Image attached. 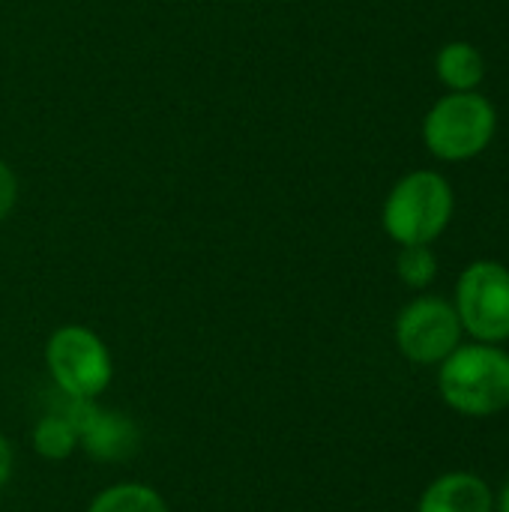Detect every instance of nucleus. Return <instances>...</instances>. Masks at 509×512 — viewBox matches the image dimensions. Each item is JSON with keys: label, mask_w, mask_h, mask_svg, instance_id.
<instances>
[{"label": "nucleus", "mask_w": 509, "mask_h": 512, "mask_svg": "<svg viewBox=\"0 0 509 512\" xmlns=\"http://www.w3.org/2000/svg\"><path fill=\"white\" fill-rule=\"evenodd\" d=\"M33 450L48 459V462H63L69 459L81 444H78V429L66 414H48L33 426Z\"/></svg>", "instance_id": "obj_11"}, {"label": "nucleus", "mask_w": 509, "mask_h": 512, "mask_svg": "<svg viewBox=\"0 0 509 512\" xmlns=\"http://www.w3.org/2000/svg\"><path fill=\"white\" fill-rule=\"evenodd\" d=\"M417 512H495V492L480 474L447 471L426 486Z\"/></svg>", "instance_id": "obj_8"}, {"label": "nucleus", "mask_w": 509, "mask_h": 512, "mask_svg": "<svg viewBox=\"0 0 509 512\" xmlns=\"http://www.w3.org/2000/svg\"><path fill=\"white\" fill-rule=\"evenodd\" d=\"M66 417L78 429V444L96 459H120L135 447V429L126 417L93 408V402H72Z\"/></svg>", "instance_id": "obj_7"}, {"label": "nucleus", "mask_w": 509, "mask_h": 512, "mask_svg": "<svg viewBox=\"0 0 509 512\" xmlns=\"http://www.w3.org/2000/svg\"><path fill=\"white\" fill-rule=\"evenodd\" d=\"M435 69H438V78L450 87V93L477 90V84L486 75L483 54L471 42H447L438 51Z\"/></svg>", "instance_id": "obj_9"}, {"label": "nucleus", "mask_w": 509, "mask_h": 512, "mask_svg": "<svg viewBox=\"0 0 509 512\" xmlns=\"http://www.w3.org/2000/svg\"><path fill=\"white\" fill-rule=\"evenodd\" d=\"M15 201H18V177H15V171L0 159V222L12 213Z\"/></svg>", "instance_id": "obj_13"}, {"label": "nucleus", "mask_w": 509, "mask_h": 512, "mask_svg": "<svg viewBox=\"0 0 509 512\" xmlns=\"http://www.w3.org/2000/svg\"><path fill=\"white\" fill-rule=\"evenodd\" d=\"M45 366L54 387L69 402H96L114 378L108 345L99 333L81 324H66L51 333L45 345Z\"/></svg>", "instance_id": "obj_4"}, {"label": "nucleus", "mask_w": 509, "mask_h": 512, "mask_svg": "<svg viewBox=\"0 0 509 512\" xmlns=\"http://www.w3.org/2000/svg\"><path fill=\"white\" fill-rule=\"evenodd\" d=\"M396 270L408 288H429L438 276V258L429 246H402Z\"/></svg>", "instance_id": "obj_12"}, {"label": "nucleus", "mask_w": 509, "mask_h": 512, "mask_svg": "<svg viewBox=\"0 0 509 512\" xmlns=\"http://www.w3.org/2000/svg\"><path fill=\"white\" fill-rule=\"evenodd\" d=\"M453 219V189L435 171L402 177L384 201V231L399 246H429Z\"/></svg>", "instance_id": "obj_2"}, {"label": "nucleus", "mask_w": 509, "mask_h": 512, "mask_svg": "<svg viewBox=\"0 0 509 512\" xmlns=\"http://www.w3.org/2000/svg\"><path fill=\"white\" fill-rule=\"evenodd\" d=\"M498 129L495 105L477 90L450 93L432 105L423 120V141L432 156L444 162H465L480 156Z\"/></svg>", "instance_id": "obj_3"}, {"label": "nucleus", "mask_w": 509, "mask_h": 512, "mask_svg": "<svg viewBox=\"0 0 509 512\" xmlns=\"http://www.w3.org/2000/svg\"><path fill=\"white\" fill-rule=\"evenodd\" d=\"M462 324L450 300L417 297L396 318V345L417 366H438L462 345Z\"/></svg>", "instance_id": "obj_6"}, {"label": "nucleus", "mask_w": 509, "mask_h": 512, "mask_svg": "<svg viewBox=\"0 0 509 512\" xmlns=\"http://www.w3.org/2000/svg\"><path fill=\"white\" fill-rule=\"evenodd\" d=\"M87 512H168V504L153 486L114 483L90 501Z\"/></svg>", "instance_id": "obj_10"}, {"label": "nucleus", "mask_w": 509, "mask_h": 512, "mask_svg": "<svg viewBox=\"0 0 509 512\" xmlns=\"http://www.w3.org/2000/svg\"><path fill=\"white\" fill-rule=\"evenodd\" d=\"M438 393L462 417L483 420L509 408V351L468 342L438 363Z\"/></svg>", "instance_id": "obj_1"}, {"label": "nucleus", "mask_w": 509, "mask_h": 512, "mask_svg": "<svg viewBox=\"0 0 509 512\" xmlns=\"http://www.w3.org/2000/svg\"><path fill=\"white\" fill-rule=\"evenodd\" d=\"M495 512H509V480L501 486V492L495 498Z\"/></svg>", "instance_id": "obj_15"}, {"label": "nucleus", "mask_w": 509, "mask_h": 512, "mask_svg": "<svg viewBox=\"0 0 509 512\" xmlns=\"http://www.w3.org/2000/svg\"><path fill=\"white\" fill-rule=\"evenodd\" d=\"M453 309L474 342H509V267L498 261H474L465 267L456 282Z\"/></svg>", "instance_id": "obj_5"}, {"label": "nucleus", "mask_w": 509, "mask_h": 512, "mask_svg": "<svg viewBox=\"0 0 509 512\" xmlns=\"http://www.w3.org/2000/svg\"><path fill=\"white\" fill-rule=\"evenodd\" d=\"M12 468H15L12 447H9V441L0 435V492L6 489V483H9V477H12Z\"/></svg>", "instance_id": "obj_14"}]
</instances>
